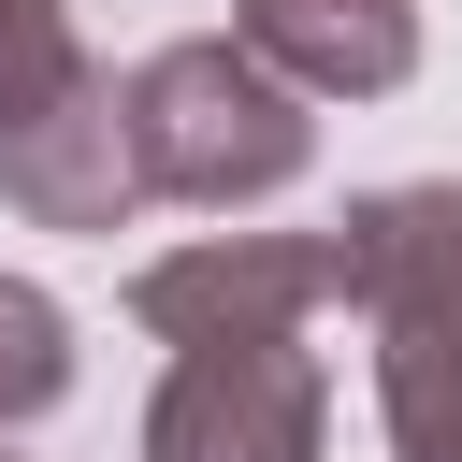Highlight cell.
Returning <instances> with one entry per match:
<instances>
[{
	"label": "cell",
	"mask_w": 462,
	"mask_h": 462,
	"mask_svg": "<svg viewBox=\"0 0 462 462\" xmlns=\"http://www.w3.org/2000/svg\"><path fill=\"white\" fill-rule=\"evenodd\" d=\"M116 130H130L144 202H202V217H245V202L303 188V159H318V101H289L231 29L130 58L116 72Z\"/></svg>",
	"instance_id": "1"
},
{
	"label": "cell",
	"mask_w": 462,
	"mask_h": 462,
	"mask_svg": "<svg viewBox=\"0 0 462 462\" xmlns=\"http://www.w3.org/2000/svg\"><path fill=\"white\" fill-rule=\"evenodd\" d=\"M318 245H332V303L375 332V390L462 375V188H448V173L361 188Z\"/></svg>",
	"instance_id": "2"
},
{
	"label": "cell",
	"mask_w": 462,
	"mask_h": 462,
	"mask_svg": "<svg viewBox=\"0 0 462 462\" xmlns=\"http://www.w3.org/2000/svg\"><path fill=\"white\" fill-rule=\"evenodd\" d=\"M318 448H332V375L303 332H202L144 404V462H318Z\"/></svg>",
	"instance_id": "3"
},
{
	"label": "cell",
	"mask_w": 462,
	"mask_h": 462,
	"mask_svg": "<svg viewBox=\"0 0 462 462\" xmlns=\"http://www.w3.org/2000/svg\"><path fill=\"white\" fill-rule=\"evenodd\" d=\"M332 303V245L318 231H202L173 260L130 274V318L159 346H202V332H303Z\"/></svg>",
	"instance_id": "4"
},
{
	"label": "cell",
	"mask_w": 462,
	"mask_h": 462,
	"mask_svg": "<svg viewBox=\"0 0 462 462\" xmlns=\"http://www.w3.org/2000/svg\"><path fill=\"white\" fill-rule=\"evenodd\" d=\"M0 202L43 217V231H130L144 217V173H130V130H116V72L87 58L43 116L0 130Z\"/></svg>",
	"instance_id": "5"
},
{
	"label": "cell",
	"mask_w": 462,
	"mask_h": 462,
	"mask_svg": "<svg viewBox=\"0 0 462 462\" xmlns=\"http://www.w3.org/2000/svg\"><path fill=\"white\" fill-rule=\"evenodd\" d=\"M231 43L289 101H390L419 72V0H245Z\"/></svg>",
	"instance_id": "6"
},
{
	"label": "cell",
	"mask_w": 462,
	"mask_h": 462,
	"mask_svg": "<svg viewBox=\"0 0 462 462\" xmlns=\"http://www.w3.org/2000/svg\"><path fill=\"white\" fill-rule=\"evenodd\" d=\"M58 404H72V303L29 289V274H0V433H29Z\"/></svg>",
	"instance_id": "7"
},
{
	"label": "cell",
	"mask_w": 462,
	"mask_h": 462,
	"mask_svg": "<svg viewBox=\"0 0 462 462\" xmlns=\"http://www.w3.org/2000/svg\"><path fill=\"white\" fill-rule=\"evenodd\" d=\"M72 72H87V43H72V0H0V130H14V116H43Z\"/></svg>",
	"instance_id": "8"
},
{
	"label": "cell",
	"mask_w": 462,
	"mask_h": 462,
	"mask_svg": "<svg viewBox=\"0 0 462 462\" xmlns=\"http://www.w3.org/2000/svg\"><path fill=\"white\" fill-rule=\"evenodd\" d=\"M375 419H390V462H462V375L375 390Z\"/></svg>",
	"instance_id": "9"
}]
</instances>
